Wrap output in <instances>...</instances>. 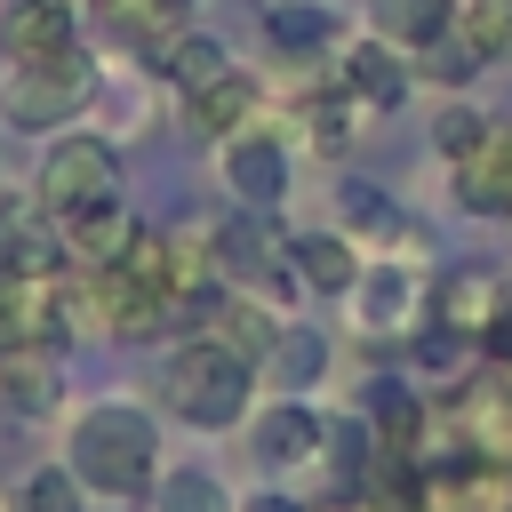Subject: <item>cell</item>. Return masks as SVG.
Listing matches in <instances>:
<instances>
[{
    "label": "cell",
    "mask_w": 512,
    "mask_h": 512,
    "mask_svg": "<svg viewBox=\"0 0 512 512\" xmlns=\"http://www.w3.org/2000/svg\"><path fill=\"white\" fill-rule=\"evenodd\" d=\"M64 472L88 496H112V504L152 496V480H160V424H152V408H136V400L80 408L64 424Z\"/></svg>",
    "instance_id": "cell-1"
},
{
    "label": "cell",
    "mask_w": 512,
    "mask_h": 512,
    "mask_svg": "<svg viewBox=\"0 0 512 512\" xmlns=\"http://www.w3.org/2000/svg\"><path fill=\"white\" fill-rule=\"evenodd\" d=\"M160 400H168V416L192 424V432H232V424H248V408H256V360H240L224 336L192 328V336L168 352V368H160Z\"/></svg>",
    "instance_id": "cell-2"
},
{
    "label": "cell",
    "mask_w": 512,
    "mask_h": 512,
    "mask_svg": "<svg viewBox=\"0 0 512 512\" xmlns=\"http://www.w3.org/2000/svg\"><path fill=\"white\" fill-rule=\"evenodd\" d=\"M96 88H104V72H96L80 48L8 64V72H0V128H16V136H32V128H64V120H80V112L96 104Z\"/></svg>",
    "instance_id": "cell-3"
},
{
    "label": "cell",
    "mask_w": 512,
    "mask_h": 512,
    "mask_svg": "<svg viewBox=\"0 0 512 512\" xmlns=\"http://www.w3.org/2000/svg\"><path fill=\"white\" fill-rule=\"evenodd\" d=\"M32 192H40L56 216L96 208V200H128V160H120L112 136H96V128H64V136H48Z\"/></svg>",
    "instance_id": "cell-4"
},
{
    "label": "cell",
    "mask_w": 512,
    "mask_h": 512,
    "mask_svg": "<svg viewBox=\"0 0 512 512\" xmlns=\"http://www.w3.org/2000/svg\"><path fill=\"white\" fill-rule=\"evenodd\" d=\"M208 264H216V280H232V288H248V296H272V304L296 296L288 240H280V224H272L264 208L216 216V224H208Z\"/></svg>",
    "instance_id": "cell-5"
},
{
    "label": "cell",
    "mask_w": 512,
    "mask_h": 512,
    "mask_svg": "<svg viewBox=\"0 0 512 512\" xmlns=\"http://www.w3.org/2000/svg\"><path fill=\"white\" fill-rule=\"evenodd\" d=\"M344 304H352V320L368 336H416L432 320V272L408 264V256H368Z\"/></svg>",
    "instance_id": "cell-6"
},
{
    "label": "cell",
    "mask_w": 512,
    "mask_h": 512,
    "mask_svg": "<svg viewBox=\"0 0 512 512\" xmlns=\"http://www.w3.org/2000/svg\"><path fill=\"white\" fill-rule=\"evenodd\" d=\"M432 320L480 344L496 320H512V272L504 264H448V272H432Z\"/></svg>",
    "instance_id": "cell-7"
},
{
    "label": "cell",
    "mask_w": 512,
    "mask_h": 512,
    "mask_svg": "<svg viewBox=\"0 0 512 512\" xmlns=\"http://www.w3.org/2000/svg\"><path fill=\"white\" fill-rule=\"evenodd\" d=\"M216 168H224V192H232L240 208H264V216H272V208L288 200V168H296V160H288V144L256 120V128H240V136L216 144Z\"/></svg>",
    "instance_id": "cell-8"
},
{
    "label": "cell",
    "mask_w": 512,
    "mask_h": 512,
    "mask_svg": "<svg viewBox=\"0 0 512 512\" xmlns=\"http://www.w3.org/2000/svg\"><path fill=\"white\" fill-rule=\"evenodd\" d=\"M336 88H344L360 112H400V104H408V88H416V56H400L392 40L360 32V40H344V48H336Z\"/></svg>",
    "instance_id": "cell-9"
},
{
    "label": "cell",
    "mask_w": 512,
    "mask_h": 512,
    "mask_svg": "<svg viewBox=\"0 0 512 512\" xmlns=\"http://www.w3.org/2000/svg\"><path fill=\"white\" fill-rule=\"evenodd\" d=\"M320 440H328V416L304 400V392H280L248 416V448L272 464V472H296V464H320Z\"/></svg>",
    "instance_id": "cell-10"
},
{
    "label": "cell",
    "mask_w": 512,
    "mask_h": 512,
    "mask_svg": "<svg viewBox=\"0 0 512 512\" xmlns=\"http://www.w3.org/2000/svg\"><path fill=\"white\" fill-rule=\"evenodd\" d=\"M64 336V272L0 264V344H56Z\"/></svg>",
    "instance_id": "cell-11"
},
{
    "label": "cell",
    "mask_w": 512,
    "mask_h": 512,
    "mask_svg": "<svg viewBox=\"0 0 512 512\" xmlns=\"http://www.w3.org/2000/svg\"><path fill=\"white\" fill-rule=\"evenodd\" d=\"M0 264H16V272H64V232H56V208L40 192H8L0 184Z\"/></svg>",
    "instance_id": "cell-12"
},
{
    "label": "cell",
    "mask_w": 512,
    "mask_h": 512,
    "mask_svg": "<svg viewBox=\"0 0 512 512\" xmlns=\"http://www.w3.org/2000/svg\"><path fill=\"white\" fill-rule=\"evenodd\" d=\"M80 48V8L72 0H8L0 8V56L32 64V56H64Z\"/></svg>",
    "instance_id": "cell-13"
},
{
    "label": "cell",
    "mask_w": 512,
    "mask_h": 512,
    "mask_svg": "<svg viewBox=\"0 0 512 512\" xmlns=\"http://www.w3.org/2000/svg\"><path fill=\"white\" fill-rule=\"evenodd\" d=\"M256 120H264V88H256V72H240V64L184 96V128L208 136V144H224V136H240V128H256Z\"/></svg>",
    "instance_id": "cell-14"
},
{
    "label": "cell",
    "mask_w": 512,
    "mask_h": 512,
    "mask_svg": "<svg viewBox=\"0 0 512 512\" xmlns=\"http://www.w3.org/2000/svg\"><path fill=\"white\" fill-rule=\"evenodd\" d=\"M456 208L512 216V120H488V136L456 160Z\"/></svg>",
    "instance_id": "cell-15"
},
{
    "label": "cell",
    "mask_w": 512,
    "mask_h": 512,
    "mask_svg": "<svg viewBox=\"0 0 512 512\" xmlns=\"http://www.w3.org/2000/svg\"><path fill=\"white\" fill-rule=\"evenodd\" d=\"M360 240L352 232H296L288 240V272H296V288H312V296H352V280H360Z\"/></svg>",
    "instance_id": "cell-16"
},
{
    "label": "cell",
    "mask_w": 512,
    "mask_h": 512,
    "mask_svg": "<svg viewBox=\"0 0 512 512\" xmlns=\"http://www.w3.org/2000/svg\"><path fill=\"white\" fill-rule=\"evenodd\" d=\"M56 232H64V264L96 272V264H112V256L128 248L136 216H128V200H96V208H72V216H56Z\"/></svg>",
    "instance_id": "cell-17"
},
{
    "label": "cell",
    "mask_w": 512,
    "mask_h": 512,
    "mask_svg": "<svg viewBox=\"0 0 512 512\" xmlns=\"http://www.w3.org/2000/svg\"><path fill=\"white\" fill-rule=\"evenodd\" d=\"M0 408L16 416L56 408V344H0Z\"/></svg>",
    "instance_id": "cell-18"
},
{
    "label": "cell",
    "mask_w": 512,
    "mask_h": 512,
    "mask_svg": "<svg viewBox=\"0 0 512 512\" xmlns=\"http://www.w3.org/2000/svg\"><path fill=\"white\" fill-rule=\"evenodd\" d=\"M456 24V0H368V32L392 40L400 56H424L432 40H448Z\"/></svg>",
    "instance_id": "cell-19"
},
{
    "label": "cell",
    "mask_w": 512,
    "mask_h": 512,
    "mask_svg": "<svg viewBox=\"0 0 512 512\" xmlns=\"http://www.w3.org/2000/svg\"><path fill=\"white\" fill-rule=\"evenodd\" d=\"M264 40L288 56V64H320V48H336V16L320 0H272L264 8Z\"/></svg>",
    "instance_id": "cell-20"
},
{
    "label": "cell",
    "mask_w": 512,
    "mask_h": 512,
    "mask_svg": "<svg viewBox=\"0 0 512 512\" xmlns=\"http://www.w3.org/2000/svg\"><path fill=\"white\" fill-rule=\"evenodd\" d=\"M336 208H344V224H336V232H352V240H360V248H376V256H392V240L408 232V216H400L376 184H360V176L336 192Z\"/></svg>",
    "instance_id": "cell-21"
},
{
    "label": "cell",
    "mask_w": 512,
    "mask_h": 512,
    "mask_svg": "<svg viewBox=\"0 0 512 512\" xmlns=\"http://www.w3.org/2000/svg\"><path fill=\"white\" fill-rule=\"evenodd\" d=\"M448 32L480 56V72L488 64H512V0H456V24Z\"/></svg>",
    "instance_id": "cell-22"
},
{
    "label": "cell",
    "mask_w": 512,
    "mask_h": 512,
    "mask_svg": "<svg viewBox=\"0 0 512 512\" xmlns=\"http://www.w3.org/2000/svg\"><path fill=\"white\" fill-rule=\"evenodd\" d=\"M160 72L192 96V88H208L216 72H232V56H224V40H208V32H176V40H160Z\"/></svg>",
    "instance_id": "cell-23"
},
{
    "label": "cell",
    "mask_w": 512,
    "mask_h": 512,
    "mask_svg": "<svg viewBox=\"0 0 512 512\" xmlns=\"http://www.w3.org/2000/svg\"><path fill=\"white\" fill-rule=\"evenodd\" d=\"M152 512H240V504L224 496V480H216V472L176 464V472H160V480H152Z\"/></svg>",
    "instance_id": "cell-24"
},
{
    "label": "cell",
    "mask_w": 512,
    "mask_h": 512,
    "mask_svg": "<svg viewBox=\"0 0 512 512\" xmlns=\"http://www.w3.org/2000/svg\"><path fill=\"white\" fill-rule=\"evenodd\" d=\"M320 368H328V336H320V328H304V320H288V328H280V344H272V360H264V376L296 392V384H312Z\"/></svg>",
    "instance_id": "cell-25"
},
{
    "label": "cell",
    "mask_w": 512,
    "mask_h": 512,
    "mask_svg": "<svg viewBox=\"0 0 512 512\" xmlns=\"http://www.w3.org/2000/svg\"><path fill=\"white\" fill-rule=\"evenodd\" d=\"M88 504V488L64 472V464H32L24 480H16V496H8V512H80Z\"/></svg>",
    "instance_id": "cell-26"
},
{
    "label": "cell",
    "mask_w": 512,
    "mask_h": 512,
    "mask_svg": "<svg viewBox=\"0 0 512 512\" xmlns=\"http://www.w3.org/2000/svg\"><path fill=\"white\" fill-rule=\"evenodd\" d=\"M480 136H488V112H480V104H464V96H456V104H440V112H432V152H440L448 168H456Z\"/></svg>",
    "instance_id": "cell-27"
},
{
    "label": "cell",
    "mask_w": 512,
    "mask_h": 512,
    "mask_svg": "<svg viewBox=\"0 0 512 512\" xmlns=\"http://www.w3.org/2000/svg\"><path fill=\"white\" fill-rule=\"evenodd\" d=\"M472 72H480V56L448 32V40H432L424 56H416V80H440V88H472Z\"/></svg>",
    "instance_id": "cell-28"
},
{
    "label": "cell",
    "mask_w": 512,
    "mask_h": 512,
    "mask_svg": "<svg viewBox=\"0 0 512 512\" xmlns=\"http://www.w3.org/2000/svg\"><path fill=\"white\" fill-rule=\"evenodd\" d=\"M240 512H304V504H296V496H280V488H264V496H248Z\"/></svg>",
    "instance_id": "cell-29"
}]
</instances>
